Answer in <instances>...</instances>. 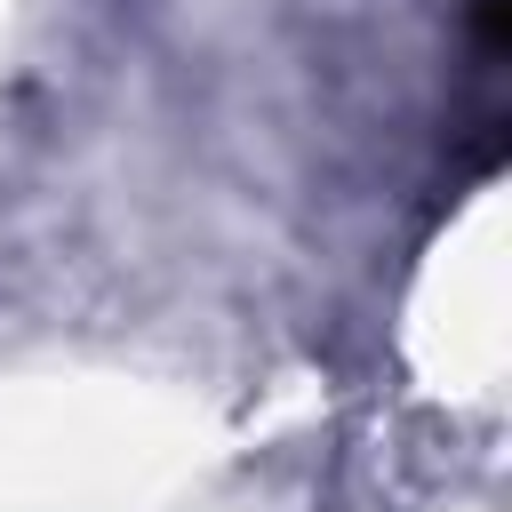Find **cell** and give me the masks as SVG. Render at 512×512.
Listing matches in <instances>:
<instances>
[{"mask_svg": "<svg viewBox=\"0 0 512 512\" xmlns=\"http://www.w3.org/2000/svg\"><path fill=\"white\" fill-rule=\"evenodd\" d=\"M504 16H512V0H472V8H464V32H472V56H480V64L504 56Z\"/></svg>", "mask_w": 512, "mask_h": 512, "instance_id": "6da1fadb", "label": "cell"}]
</instances>
